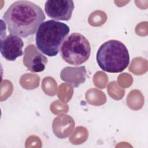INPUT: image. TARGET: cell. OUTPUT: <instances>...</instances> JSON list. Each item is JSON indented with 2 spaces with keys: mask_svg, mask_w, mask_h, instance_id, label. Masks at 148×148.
<instances>
[{
  "mask_svg": "<svg viewBox=\"0 0 148 148\" xmlns=\"http://www.w3.org/2000/svg\"><path fill=\"white\" fill-rule=\"evenodd\" d=\"M69 31V26L64 23L54 20L43 22L36 32V47L45 55L54 57Z\"/></svg>",
  "mask_w": 148,
  "mask_h": 148,
  "instance_id": "cell-2",
  "label": "cell"
},
{
  "mask_svg": "<svg viewBox=\"0 0 148 148\" xmlns=\"http://www.w3.org/2000/svg\"><path fill=\"white\" fill-rule=\"evenodd\" d=\"M45 18L40 6L24 0L12 3L3 16L9 33L24 38L35 34Z\"/></svg>",
  "mask_w": 148,
  "mask_h": 148,
  "instance_id": "cell-1",
  "label": "cell"
},
{
  "mask_svg": "<svg viewBox=\"0 0 148 148\" xmlns=\"http://www.w3.org/2000/svg\"><path fill=\"white\" fill-rule=\"evenodd\" d=\"M23 46L22 39L16 35L10 34L1 38V53L8 61H15L17 57L23 56Z\"/></svg>",
  "mask_w": 148,
  "mask_h": 148,
  "instance_id": "cell-6",
  "label": "cell"
},
{
  "mask_svg": "<svg viewBox=\"0 0 148 148\" xmlns=\"http://www.w3.org/2000/svg\"><path fill=\"white\" fill-rule=\"evenodd\" d=\"M97 62L104 71L119 73L124 71L130 64V54L126 46L117 40L104 42L98 49Z\"/></svg>",
  "mask_w": 148,
  "mask_h": 148,
  "instance_id": "cell-3",
  "label": "cell"
},
{
  "mask_svg": "<svg viewBox=\"0 0 148 148\" xmlns=\"http://www.w3.org/2000/svg\"><path fill=\"white\" fill-rule=\"evenodd\" d=\"M62 58L68 64L77 66L87 61L90 56L91 46L84 36L72 33L66 36L60 47Z\"/></svg>",
  "mask_w": 148,
  "mask_h": 148,
  "instance_id": "cell-4",
  "label": "cell"
},
{
  "mask_svg": "<svg viewBox=\"0 0 148 148\" xmlns=\"http://www.w3.org/2000/svg\"><path fill=\"white\" fill-rule=\"evenodd\" d=\"M86 75V69L84 66H67L62 70L60 76L63 81L71 84L74 87H77L85 82Z\"/></svg>",
  "mask_w": 148,
  "mask_h": 148,
  "instance_id": "cell-8",
  "label": "cell"
},
{
  "mask_svg": "<svg viewBox=\"0 0 148 148\" xmlns=\"http://www.w3.org/2000/svg\"><path fill=\"white\" fill-rule=\"evenodd\" d=\"M23 64L32 72H40L45 69L47 58L32 44L27 46L24 52Z\"/></svg>",
  "mask_w": 148,
  "mask_h": 148,
  "instance_id": "cell-7",
  "label": "cell"
},
{
  "mask_svg": "<svg viewBox=\"0 0 148 148\" xmlns=\"http://www.w3.org/2000/svg\"><path fill=\"white\" fill-rule=\"evenodd\" d=\"M75 6L71 0H49L45 5V11L56 20L68 21L71 18Z\"/></svg>",
  "mask_w": 148,
  "mask_h": 148,
  "instance_id": "cell-5",
  "label": "cell"
}]
</instances>
